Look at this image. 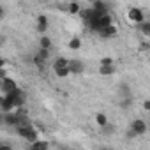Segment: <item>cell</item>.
<instances>
[{
	"label": "cell",
	"mask_w": 150,
	"mask_h": 150,
	"mask_svg": "<svg viewBox=\"0 0 150 150\" xmlns=\"http://www.w3.org/2000/svg\"><path fill=\"white\" fill-rule=\"evenodd\" d=\"M67 69H69V74H81L83 69H85V65H83V62H80V60L74 58V60H69Z\"/></svg>",
	"instance_id": "cell-5"
},
{
	"label": "cell",
	"mask_w": 150,
	"mask_h": 150,
	"mask_svg": "<svg viewBox=\"0 0 150 150\" xmlns=\"http://www.w3.org/2000/svg\"><path fill=\"white\" fill-rule=\"evenodd\" d=\"M18 88V85H16V81L13 80V78H4L2 80V90L6 92V94H11L13 90H16Z\"/></svg>",
	"instance_id": "cell-8"
},
{
	"label": "cell",
	"mask_w": 150,
	"mask_h": 150,
	"mask_svg": "<svg viewBox=\"0 0 150 150\" xmlns=\"http://www.w3.org/2000/svg\"><path fill=\"white\" fill-rule=\"evenodd\" d=\"M99 74H103V76H111V74H115V65L99 67Z\"/></svg>",
	"instance_id": "cell-16"
},
{
	"label": "cell",
	"mask_w": 150,
	"mask_h": 150,
	"mask_svg": "<svg viewBox=\"0 0 150 150\" xmlns=\"http://www.w3.org/2000/svg\"><path fill=\"white\" fill-rule=\"evenodd\" d=\"M55 74H57L58 78H67V76H69V69H67V67H65V69H57Z\"/></svg>",
	"instance_id": "cell-22"
},
{
	"label": "cell",
	"mask_w": 150,
	"mask_h": 150,
	"mask_svg": "<svg viewBox=\"0 0 150 150\" xmlns=\"http://www.w3.org/2000/svg\"><path fill=\"white\" fill-rule=\"evenodd\" d=\"M6 96L13 101V104H14L16 108H21V106L25 104V94H23V90H20V88L13 90L11 94H6Z\"/></svg>",
	"instance_id": "cell-3"
},
{
	"label": "cell",
	"mask_w": 150,
	"mask_h": 150,
	"mask_svg": "<svg viewBox=\"0 0 150 150\" xmlns=\"http://www.w3.org/2000/svg\"><path fill=\"white\" fill-rule=\"evenodd\" d=\"M117 32H118V30H117V27H115V25H110V27H106L104 30H101V32H99V35H101V37H115V35H117Z\"/></svg>",
	"instance_id": "cell-12"
},
{
	"label": "cell",
	"mask_w": 150,
	"mask_h": 150,
	"mask_svg": "<svg viewBox=\"0 0 150 150\" xmlns=\"http://www.w3.org/2000/svg\"><path fill=\"white\" fill-rule=\"evenodd\" d=\"M7 78V74H6V69H0V80H4Z\"/></svg>",
	"instance_id": "cell-27"
},
{
	"label": "cell",
	"mask_w": 150,
	"mask_h": 150,
	"mask_svg": "<svg viewBox=\"0 0 150 150\" xmlns=\"http://www.w3.org/2000/svg\"><path fill=\"white\" fill-rule=\"evenodd\" d=\"M127 16H129V20L134 21L136 25H139V23L145 21V13H143V9H139V7H131Z\"/></svg>",
	"instance_id": "cell-4"
},
{
	"label": "cell",
	"mask_w": 150,
	"mask_h": 150,
	"mask_svg": "<svg viewBox=\"0 0 150 150\" xmlns=\"http://www.w3.org/2000/svg\"><path fill=\"white\" fill-rule=\"evenodd\" d=\"M106 65H113V58H111V57L101 58V67H106Z\"/></svg>",
	"instance_id": "cell-23"
},
{
	"label": "cell",
	"mask_w": 150,
	"mask_h": 150,
	"mask_svg": "<svg viewBox=\"0 0 150 150\" xmlns=\"http://www.w3.org/2000/svg\"><path fill=\"white\" fill-rule=\"evenodd\" d=\"M67 11H69V14H80L81 7H80V4H78V2H71V4L67 6Z\"/></svg>",
	"instance_id": "cell-17"
},
{
	"label": "cell",
	"mask_w": 150,
	"mask_h": 150,
	"mask_svg": "<svg viewBox=\"0 0 150 150\" xmlns=\"http://www.w3.org/2000/svg\"><path fill=\"white\" fill-rule=\"evenodd\" d=\"M118 92L122 96V101H132V92H131V88H129L127 83H122L120 88H118Z\"/></svg>",
	"instance_id": "cell-10"
},
{
	"label": "cell",
	"mask_w": 150,
	"mask_h": 150,
	"mask_svg": "<svg viewBox=\"0 0 150 150\" xmlns=\"http://www.w3.org/2000/svg\"><path fill=\"white\" fill-rule=\"evenodd\" d=\"M90 9H92L94 13H97V14H108V6H106L104 2H99V0H96Z\"/></svg>",
	"instance_id": "cell-11"
},
{
	"label": "cell",
	"mask_w": 150,
	"mask_h": 150,
	"mask_svg": "<svg viewBox=\"0 0 150 150\" xmlns=\"http://www.w3.org/2000/svg\"><path fill=\"white\" fill-rule=\"evenodd\" d=\"M0 150H13L11 145H0Z\"/></svg>",
	"instance_id": "cell-28"
},
{
	"label": "cell",
	"mask_w": 150,
	"mask_h": 150,
	"mask_svg": "<svg viewBox=\"0 0 150 150\" xmlns=\"http://www.w3.org/2000/svg\"><path fill=\"white\" fill-rule=\"evenodd\" d=\"M0 108H2L4 113H11L13 108H14V104H13V101L7 96H4V97H0Z\"/></svg>",
	"instance_id": "cell-9"
},
{
	"label": "cell",
	"mask_w": 150,
	"mask_h": 150,
	"mask_svg": "<svg viewBox=\"0 0 150 150\" xmlns=\"http://www.w3.org/2000/svg\"><path fill=\"white\" fill-rule=\"evenodd\" d=\"M50 53H51V50H41V48H39V51H37V55H35V57H37V58H41L42 62H46V60L50 58Z\"/></svg>",
	"instance_id": "cell-20"
},
{
	"label": "cell",
	"mask_w": 150,
	"mask_h": 150,
	"mask_svg": "<svg viewBox=\"0 0 150 150\" xmlns=\"http://www.w3.org/2000/svg\"><path fill=\"white\" fill-rule=\"evenodd\" d=\"M146 132V122L141 118H136L131 122V131H129V138H136Z\"/></svg>",
	"instance_id": "cell-2"
},
{
	"label": "cell",
	"mask_w": 150,
	"mask_h": 150,
	"mask_svg": "<svg viewBox=\"0 0 150 150\" xmlns=\"http://www.w3.org/2000/svg\"><path fill=\"white\" fill-rule=\"evenodd\" d=\"M143 110H145V111H148V110H150V101H148V99L143 103Z\"/></svg>",
	"instance_id": "cell-25"
},
{
	"label": "cell",
	"mask_w": 150,
	"mask_h": 150,
	"mask_svg": "<svg viewBox=\"0 0 150 150\" xmlns=\"http://www.w3.org/2000/svg\"><path fill=\"white\" fill-rule=\"evenodd\" d=\"M7 125H13V127H18V125H21L23 124V120L16 115V113H6V117L2 118Z\"/></svg>",
	"instance_id": "cell-6"
},
{
	"label": "cell",
	"mask_w": 150,
	"mask_h": 150,
	"mask_svg": "<svg viewBox=\"0 0 150 150\" xmlns=\"http://www.w3.org/2000/svg\"><path fill=\"white\" fill-rule=\"evenodd\" d=\"M16 129H18V134H20L21 138H25L27 141H30V143L37 141V132H35V129H34L30 124H21V125H18Z\"/></svg>",
	"instance_id": "cell-1"
},
{
	"label": "cell",
	"mask_w": 150,
	"mask_h": 150,
	"mask_svg": "<svg viewBox=\"0 0 150 150\" xmlns=\"http://www.w3.org/2000/svg\"><path fill=\"white\" fill-rule=\"evenodd\" d=\"M96 122H97L99 127H108V117L104 113H97L96 115Z\"/></svg>",
	"instance_id": "cell-14"
},
{
	"label": "cell",
	"mask_w": 150,
	"mask_h": 150,
	"mask_svg": "<svg viewBox=\"0 0 150 150\" xmlns=\"http://www.w3.org/2000/svg\"><path fill=\"white\" fill-rule=\"evenodd\" d=\"M30 150H48V143L46 141H34L32 143V146H30Z\"/></svg>",
	"instance_id": "cell-18"
},
{
	"label": "cell",
	"mask_w": 150,
	"mask_h": 150,
	"mask_svg": "<svg viewBox=\"0 0 150 150\" xmlns=\"http://www.w3.org/2000/svg\"><path fill=\"white\" fill-rule=\"evenodd\" d=\"M35 28H37V32H41V34H44V32L48 30V16H46V14H39V16H37Z\"/></svg>",
	"instance_id": "cell-7"
},
{
	"label": "cell",
	"mask_w": 150,
	"mask_h": 150,
	"mask_svg": "<svg viewBox=\"0 0 150 150\" xmlns=\"http://www.w3.org/2000/svg\"><path fill=\"white\" fill-rule=\"evenodd\" d=\"M4 16H6V9H4V6H2V4H0V20H2Z\"/></svg>",
	"instance_id": "cell-26"
},
{
	"label": "cell",
	"mask_w": 150,
	"mask_h": 150,
	"mask_svg": "<svg viewBox=\"0 0 150 150\" xmlns=\"http://www.w3.org/2000/svg\"><path fill=\"white\" fill-rule=\"evenodd\" d=\"M69 48H71V50H80V48H81V39H80V37H72V39L69 41Z\"/></svg>",
	"instance_id": "cell-19"
},
{
	"label": "cell",
	"mask_w": 150,
	"mask_h": 150,
	"mask_svg": "<svg viewBox=\"0 0 150 150\" xmlns=\"http://www.w3.org/2000/svg\"><path fill=\"white\" fill-rule=\"evenodd\" d=\"M0 122H2V113H0Z\"/></svg>",
	"instance_id": "cell-30"
},
{
	"label": "cell",
	"mask_w": 150,
	"mask_h": 150,
	"mask_svg": "<svg viewBox=\"0 0 150 150\" xmlns=\"http://www.w3.org/2000/svg\"><path fill=\"white\" fill-rule=\"evenodd\" d=\"M39 48H41V50H51V39H50L48 35H42V37L39 39Z\"/></svg>",
	"instance_id": "cell-13"
},
{
	"label": "cell",
	"mask_w": 150,
	"mask_h": 150,
	"mask_svg": "<svg viewBox=\"0 0 150 150\" xmlns=\"http://www.w3.org/2000/svg\"><path fill=\"white\" fill-rule=\"evenodd\" d=\"M32 60H34V64H35V65H37V67H41V69H42V65H44V62H42V60H41V58H37V57H34V58H32Z\"/></svg>",
	"instance_id": "cell-24"
},
{
	"label": "cell",
	"mask_w": 150,
	"mask_h": 150,
	"mask_svg": "<svg viewBox=\"0 0 150 150\" xmlns=\"http://www.w3.org/2000/svg\"><path fill=\"white\" fill-rule=\"evenodd\" d=\"M67 64H69V60H67V58H57V60H55V64H53V71H57V69H65V67H67Z\"/></svg>",
	"instance_id": "cell-15"
},
{
	"label": "cell",
	"mask_w": 150,
	"mask_h": 150,
	"mask_svg": "<svg viewBox=\"0 0 150 150\" xmlns=\"http://www.w3.org/2000/svg\"><path fill=\"white\" fill-rule=\"evenodd\" d=\"M6 64H7V62H6L4 58H0V69H6Z\"/></svg>",
	"instance_id": "cell-29"
},
{
	"label": "cell",
	"mask_w": 150,
	"mask_h": 150,
	"mask_svg": "<svg viewBox=\"0 0 150 150\" xmlns=\"http://www.w3.org/2000/svg\"><path fill=\"white\" fill-rule=\"evenodd\" d=\"M136 27L141 30V34L150 35V23H148V21H143V23H139V25H136Z\"/></svg>",
	"instance_id": "cell-21"
}]
</instances>
